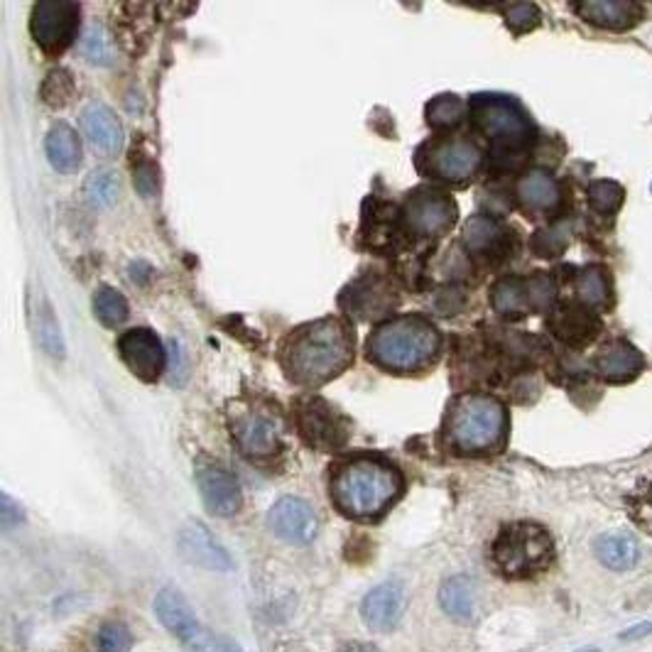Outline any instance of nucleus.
I'll list each match as a JSON object with an SVG mask.
<instances>
[{
  "label": "nucleus",
  "mask_w": 652,
  "mask_h": 652,
  "mask_svg": "<svg viewBox=\"0 0 652 652\" xmlns=\"http://www.w3.org/2000/svg\"><path fill=\"white\" fill-rule=\"evenodd\" d=\"M351 334L337 319H322L304 326L287 341L285 368L302 386H319L349 366Z\"/></svg>",
  "instance_id": "obj_1"
},
{
  "label": "nucleus",
  "mask_w": 652,
  "mask_h": 652,
  "mask_svg": "<svg viewBox=\"0 0 652 652\" xmlns=\"http://www.w3.org/2000/svg\"><path fill=\"white\" fill-rule=\"evenodd\" d=\"M400 491L402 478L398 468L373 456L347 462L331 481V498L339 511L361 521L386 513Z\"/></svg>",
  "instance_id": "obj_2"
},
{
  "label": "nucleus",
  "mask_w": 652,
  "mask_h": 652,
  "mask_svg": "<svg viewBox=\"0 0 652 652\" xmlns=\"http://www.w3.org/2000/svg\"><path fill=\"white\" fill-rule=\"evenodd\" d=\"M368 349L383 368L417 371L439 351V331L422 316H398L378 326Z\"/></svg>",
  "instance_id": "obj_3"
},
{
  "label": "nucleus",
  "mask_w": 652,
  "mask_h": 652,
  "mask_svg": "<svg viewBox=\"0 0 652 652\" xmlns=\"http://www.w3.org/2000/svg\"><path fill=\"white\" fill-rule=\"evenodd\" d=\"M505 427V408L496 398L464 396L449 415L447 439L459 454H486L501 447Z\"/></svg>",
  "instance_id": "obj_4"
},
{
  "label": "nucleus",
  "mask_w": 652,
  "mask_h": 652,
  "mask_svg": "<svg viewBox=\"0 0 652 652\" xmlns=\"http://www.w3.org/2000/svg\"><path fill=\"white\" fill-rule=\"evenodd\" d=\"M491 560L505 579H530L552 564L554 542L542 525L513 523L496 537Z\"/></svg>",
  "instance_id": "obj_5"
},
{
  "label": "nucleus",
  "mask_w": 652,
  "mask_h": 652,
  "mask_svg": "<svg viewBox=\"0 0 652 652\" xmlns=\"http://www.w3.org/2000/svg\"><path fill=\"white\" fill-rule=\"evenodd\" d=\"M474 118L488 138L507 148L523 146L532 133L523 111L501 96H478L474 101Z\"/></svg>",
  "instance_id": "obj_6"
},
{
  "label": "nucleus",
  "mask_w": 652,
  "mask_h": 652,
  "mask_svg": "<svg viewBox=\"0 0 652 652\" xmlns=\"http://www.w3.org/2000/svg\"><path fill=\"white\" fill-rule=\"evenodd\" d=\"M496 312L505 316H523L527 312H544L554 302V285L548 275L537 273L527 280L505 277L491 292Z\"/></svg>",
  "instance_id": "obj_7"
},
{
  "label": "nucleus",
  "mask_w": 652,
  "mask_h": 652,
  "mask_svg": "<svg viewBox=\"0 0 652 652\" xmlns=\"http://www.w3.org/2000/svg\"><path fill=\"white\" fill-rule=\"evenodd\" d=\"M79 25V5L70 0H45L33 8L30 30L35 42L47 52H62L74 40Z\"/></svg>",
  "instance_id": "obj_8"
},
{
  "label": "nucleus",
  "mask_w": 652,
  "mask_h": 652,
  "mask_svg": "<svg viewBox=\"0 0 652 652\" xmlns=\"http://www.w3.org/2000/svg\"><path fill=\"white\" fill-rule=\"evenodd\" d=\"M267 527L290 544H310L319 530L314 507L302 498L285 496L267 513Z\"/></svg>",
  "instance_id": "obj_9"
},
{
  "label": "nucleus",
  "mask_w": 652,
  "mask_h": 652,
  "mask_svg": "<svg viewBox=\"0 0 652 652\" xmlns=\"http://www.w3.org/2000/svg\"><path fill=\"white\" fill-rule=\"evenodd\" d=\"M177 548L181 552V557L191 564H197L201 569H209V572L234 569L231 554H228L224 544L211 535L209 527L201 523L189 521L181 525V530L177 535Z\"/></svg>",
  "instance_id": "obj_10"
},
{
  "label": "nucleus",
  "mask_w": 652,
  "mask_h": 652,
  "mask_svg": "<svg viewBox=\"0 0 652 652\" xmlns=\"http://www.w3.org/2000/svg\"><path fill=\"white\" fill-rule=\"evenodd\" d=\"M121 359L126 366L136 373L140 380H158L162 368H165L167 353L162 349L160 339L150 329H130L118 341Z\"/></svg>",
  "instance_id": "obj_11"
},
{
  "label": "nucleus",
  "mask_w": 652,
  "mask_h": 652,
  "mask_svg": "<svg viewBox=\"0 0 652 652\" xmlns=\"http://www.w3.org/2000/svg\"><path fill=\"white\" fill-rule=\"evenodd\" d=\"M408 593L400 581H383L361 603V618L371 630L390 632L405 616Z\"/></svg>",
  "instance_id": "obj_12"
},
{
  "label": "nucleus",
  "mask_w": 652,
  "mask_h": 652,
  "mask_svg": "<svg viewBox=\"0 0 652 652\" xmlns=\"http://www.w3.org/2000/svg\"><path fill=\"white\" fill-rule=\"evenodd\" d=\"M456 206L452 199L437 191H419L410 197L405 206V222L417 236H437L452 226Z\"/></svg>",
  "instance_id": "obj_13"
},
{
  "label": "nucleus",
  "mask_w": 652,
  "mask_h": 652,
  "mask_svg": "<svg viewBox=\"0 0 652 652\" xmlns=\"http://www.w3.org/2000/svg\"><path fill=\"white\" fill-rule=\"evenodd\" d=\"M234 439L248 456H271L280 447V425L265 412H241L234 422Z\"/></svg>",
  "instance_id": "obj_14"
},
{
  "label": "nucleus",
  "mask_w": 652,
  "mask_h": 652,
  "mask_svg": "<svg viewBox=\"0 0 652 652\" xmlns=\"http://www.w3.org/2000/svg\"><path fill=\"white\" fill-rule=\"evenodd\" d=\"M199 491L204 498V505L209 513L218 517H231L241 507V486H238L236 476H231L222 466H204L197 474Z\"/></svg>",
  "instance_id": "obj_15"
},
{
  "label": "nucleus",
  "mask_w": 652,
  "mask_h": 652,
  "mask_svg": "<svg viewBox=\"0 0 652 652\" xmlns=\"http://www.w3.org/2000/svg\"><path fill=\"white\" fill-rule=\"evenodd\" d=\"M300 429L310 444L319 449H337L347 442V427L322 400H306L300 410Z\"/></svg>",
  "instance_id": "obj_16"
},
{
  "label": "nucleus",
  "mask_w": 652,
  "mask_h": 652,
  "mask_svg": "<svg viewBox=\"0 0 652 652\" xmlns=\"http://www.w3.org/2000/svg\"><path fill=\"white\" fill-rule=\"evenodd\" d=\"M478 165H481V150L466 140L442 142L429 155V170L439 179L447 181L468 179L478 170Z\"/></svg>",
  "instance_id": "obj_17"
},
{
  "label": "nucleus",
  "mask_w": 652,
  "mask_h": 652,
  "mask_svg": "<svg viewBox=\"0 0 652 652\" xmlns=\"http://www.w3.org/2000/svg\"><path fill=\"white\" fill-rule=\"evenodd\" d=\"M82 128L84 136L89 138L91 146L101 152H118L123 146V128L109 105L101 101H93L82 113Z\"/></svg>",
  "instance_id": "obj_18"
},
{
  "label": "nucleus",
  "mask_w": 652,
  "mask_h": 652,
  "mask_svg": "<svg viewBox=\"0 0 652 652\" xmlns=\"http://www.w3.org/2000/svg\"><path fill=\"white\" fill-rule=\"evenodd\" d=\"M574 13L606 30H628L642 17V5L628 3V0H589V3L574 5Z\"/></svg>",
  "instance_id": "obj_19"
},
{
  "label": "nucleus",
  "mask_w": 652,
  "mask_h": 652,
  "mask_svg": "<svg viewBox=\"0 0 652 652\" xmlns=\"http://www.w3.org/2000/svg\"><path fill=\"white\" fill-rule=\"evenodd\" d=\"M155 616L179 642L185 640L191 630L201 626L199 618L195 616V611H191V606L187 603V599L181 597L177 589H162L158 593Z\"/></svg>",
  "instance_id": "obj_20"
},
{
  "label": "nucleus",
  "mask_w": 652,
  "mask_h": 652,
  "mask_svg": "<svg viewBox=\"0 0 652 652\" xmlns=\"http://www.w3.org/2000/svg\"><path fill=\"white\" fill-rule=\"evenodd\" d=\"M599 329H601L599 316L574 304L562 306L552 319L554 337L567 341L569 347H584V343H589L593 337H597Z\"/></svg>",
  "instance_id": "obj_21"
},
{
  "label": "nucleus",
  "mask_w": 652,
  "mask_h": 652,
  "mask_svg": "<svg viewBox=\"0 0 652 652\" xmlns=\"http://www.w3.org/2000/svg\"><path fill=\"white\" fill-rule=\"evenodd\" d=\"M642 363L645 361H642L640 351L632 349L628 341H613L599 353L597 371L609 383H626L638 376L642 371Z\"/></svg>",
  "instance_id": "obj_22"
},
{
  "label": "nucleus",
  "mask_w": 652,
  "mask_h": 652,
  "mask_svg": "<svg viewBox=\"0 0 652 652\" xmlns=\"http://www.w3.org/2000/svg\"><path fill=\"white\" fill-rule=\"evenodd\" d=\"M45 150H47V160L57 172H64L70 175L82 162V146H79V136L66 126V123H57V126L50 128L45 140Z\"/></svg>",
  "instance_id": "obj_23"
},
{
  "label": "nucleus",
  "mask_w": 652,
  "mask_h": 652,
  "mask_svg": "<svg viewBox=\"0 0 652 652\" xmlns=\"http://www.w3.org/2000/svg\"><path fill=\"white\" fill-rule=\"evenodd\" d=\"M517 199L523 201L527 209L532 211H548L560 199V189L557 181H554L548 172L542 170H532L517 181Z\"/></svg>",
  "instance_id": "obj_24"
},
{
  "label": "nucleus",
  "mask_w": 652,
  "mask_h": 652,
  "mask_svg": "<svg viewBox=\"0 0 652 652\" xmlns=\"http://www.w3.org/2000/svg\"><path fill=\"white\" fill-rule=\"evenodd\" d=\"M593 550H597V557L613 572H626L636 567L640 557L638 542L630 535H603L593 544Z\"/></svg>",
  "instance_id": "obj_25"
},
{
  "label": "nucleus",
  "mask_w": 652,
  "mask_h": 652,
  "mask_svg": "<svg viewBox=\"0 0 652 652\" xmlns=\"http://www.w3.org/2000/svg\"><path fill=\"white\" fill-rule=\"evenodd\" d=\"M439 603L456 620H472L476 606V584L468 577H452L439 589Z\"/></svg>",
  "instance_id": "obj_26"
},
{
  "label": "nucleus",
  "mask_w": 652,
  "mask_h": 652,
  "mask_svg": "<svg viewBox=\"0 0 652 652\" xmlns=\"http://www.w3.org/2000/svg\"><path fill=\"white\" fill-rule=\"evenodd\" d=\"M33 324H35V337H37V343H40L42 351L47 353V356L52 359H64V339H62V329L60 324H57L54 314H52V306L47 304L45 297H40V300H35V306H33Z\"/></svg>",
  "instance_id": "obj_27"
},
{
  "label": "nucleus",
  "mask_w": 652,
  "mask_h": 652,
  "mask_svg": "<svg viewBox=\"0 0 652 652\" xmlns=\"http://www.w3.org/2000/svg\"><path fill=\"white\" fill-rule=\"evenodd\" d=\"M503 238V228L498 226L493 218L486 216H474L468 218L464 226V246L472 253H488L501 243Z\"/></svg>",
  "instance_id": "obj_28"
},
{
  "label": "nucleus",
  "mask_w": 652,
  "mask_h": 652,
  "mask_svg": "<svg viewBox=\"0 0 652 652\" xmlns=\"http://www.w3.org/2000/svg\"><path fill=\"white\" fill-rule=\"evenodd\" d=\"M93 312L105 326H118L128 319V302L113 287H99L93 294Z\"/></svg>",
  "instance_id": "obj_29"
},
{
  "label": "nucleus",
  "mask_w": 652,
  "mask_h": 652,
  "mask_svg": "<svg viewBox=\"0 0 652 652\" xmlns=\"http://www.w3.org/2000/svg\"><path fill=\"white\" fill-rule=\"evenodd\" d=\"M626 507L630 521L636 523L640 530L652 532V474L642 476L638 486L632 488L630 496L626 498Z\"/></svg>",
  "instance_id": "obj_30"
},
{
  "label": "nucleus",
  "mask_w": 652,
  "mask_h": 652,
  "mask_svg": "<svg viewBox=\"0 0 652 652\" xmlns=\"http://www.w3.org/2000/svg\"><path fill=\"white\" fill-rule=\"evenodd\" d=\"M118 189L121 187H118L116 175H113V172H109V170H101V172H93V175L86 179L84 197L96 209H109V206L116 204Z\"/></svg>",
  "instance_id": "obj_31"
},
{
  "label": "nucleus",
  "mask_w": 652,
  "mask_h": 652,
  "mask_svg": "<svg viewBox=\"0 0 652 652\" xmlns=\"http://www.w3.org/2000/svg\"><path fill=\"white\" fill-rule=\"evenodd\" d=\"M181 648L187 652H241V648H238L234 640L218 636V632L209 630L206 626L191 630L189 636L181 640Z\"/></svg>",
  "instance_id": "obj_32"
},
{
  "label": "nucleus",
  "mask_w": 652,
  "mask_h": 652,
  "mask_svg": "<svg viewBox=\"0 0 652 652\" xmlns=\"http://www.w3.org/2000/svg\"><path fill=\"white\" fill-rule=\"evenodd\" d=\"M577 292L587 304L591 306H601L609 302V280L599 267H589L584 271L577 280Z\"/></svg>",
  "instance_id": "obj_33"
},
{
  "label": "nucleus",
  "mask_w": 652,
  "mask_h": 652,
  "mask_svg": "<svg viewBox=\"0 0 652 652\" xmlns=\"http://www.w3.org/2000/svg\"><path fill=\"white\" fill-rule=\"evenodd\" d=\"M462 113H464V103L459 101L456 96H439V99L435 103H429L427 109L429 123L435 128L454 126V123H459V118H462Z\"/></svg>",
  "instance_id": "obj_34"
},
{
  "label": "nucleus",
  "mask_w": 652,
  "mask_h": 652,
  "mask_svg": "<svg viewBox=\"0 0 652 652\" xmlns=\"http://www.w3.org/2000/svg\"><path fill=\"white\" fill-rule=\"evenodd\" d=\"M589 201L599 214H611V211H616L620 206L623 189L620 185H616V181H609V179L593 181L589 187Z\"/></svg>",
  "instance_id": "obj_35"
},
{
  "label": "nucleus",
  "mask_w": 652,
  "mask_h": 652,
  "mask_svg": "<svg viewBox=\"0 0 652 652\" xmlns=\"http://www.w3.org/2000/svg\"><path fill=\"white\" fill-rule=\"evenodd\" d=\"M96 648H99V652H130V630L123 623H105L99 636H96Z\"/></svg>",
  "instance_id": "obj_36"
},
{
  "label": "nucleus",
  "mask_w": 652,
  "mask_h": 652,
  "mask_svg": "<svg viewBox=\"0 0 652 652\" xmlns=\"http://www.w3.org/2000/svg\"><path fill=\"white\" fill-rule=\"evenodd\" d=\"M82 52H84L86 60H91L93 64H109L111 62L113 52H111V42H109V37H105L103 27L91 25L89 30L84 33Z\"/></svg>",
  "instance_id": "obj_37"
},
{
  "label": "nucleus",
  "mask_w": 652,
  "mask_h": 652,
  "mask_svg": "<svg viewBox=\"0 0 652 652\" xmlns=\"http://www.w3.org/2000/svg\"><path fill=\"white\" fill-rule=\"evenodd\" d=\"M505 21L513 33L523 35L540 25V11H537V8L530 3H517V5L505 8Z\"/></svg>",
  "instance_id": "obj_38"
},
{
  "label": "nucleus",
  "mask_w": 652,
  "mask_h": 652,
  "mask_svg": "<svg viewBox=\"0 0 652 652\" xmlns=\"http://www.w3.org/2000/svg\"><path fill=\"white\" fill-rule=\"evenodd\" d=\"M72 91H74V84L66 72H52L50 76H47V84L42 89L45 101L50 105H64L66 101H70Z\"/></svg>",
  "instance_id": "obj_39"
},
{
  "label": "nucleus",
  "mask_w": 652,
  "mask_h": 652,
  "mask_svg": "<svg viewBox=\"0 0 652 652\" xmlns=\"http://www.w3.org/2000/svg\"><path fill=\"white\" fill-rule=\"evenodd\" d=\"M564 248H567V238H564L557 231V228H550V231H540L532 238V251L540 253V258L560 255Z\"/></svg>",
  "instance_id": "obj_40"
},
{
  "label": "nucleus",
  "mask_w": 652,
  "mask_h": 652,
  "mask_svg": "<svg viewBox=\"0 0 652 652\" xmlns=\"http://www.w3.org/2000/svg\"><path fill=\"white\" fill-rule=\"evenodd\" d=\"M167 356H170V373H172V380L181 383V380L187 378V371H189L185 347H181L179 341L172 339V341H170V353H167Z\"/></svg>",
  "instance_id": "obj_41"
},
{
  "label": "nucleus",
  "mask_w": 652,
  "mask_h": 652,
  "mask_svg": "<svg viewBox=\"0 0 652 652\" xmlns=\"http://www.w3.org/2000/svg\"><path fill=\"white\" fill-rule=\"evenodd\" d=\"M21 521H23L21 507L11 501V496H3V527H11L13 523H21Z\"/></svg>",
  "instance_id": "obj_42"
},
{
  "label": "nucleus",
  "mask_w": 652,
  "mask_h": 652,
  "mask_svg": "<svg viewBox=\"0 0 652 652\" xmlns=\"http://www.w3.org/2000/svg\"><path fill=\"white\" fill-rule=\"evenodd\" d=\"M339 652H378L373 645H366V642H349V645H343Z\"/></svg>",
  "instance_id": "obj_43"
}]
</instances>
